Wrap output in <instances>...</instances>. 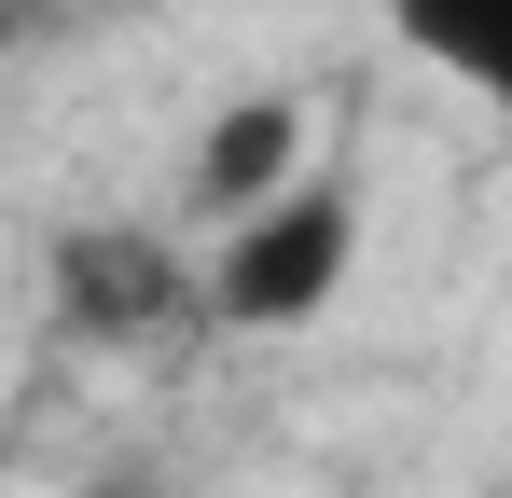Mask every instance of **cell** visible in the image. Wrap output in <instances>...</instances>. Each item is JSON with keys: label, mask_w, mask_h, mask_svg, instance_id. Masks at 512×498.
Returning a JSON list of instances; mask_svg holds the SVG:
<instances>
[{"label": "cell", "mask_w": 512, "mask_h": 498, "mask_svg": "<svg viewBox=\"0 0 512 498\" xmlns=\"http://www.w3.org/2000/svg\"><path fill=\"white\" fill-rule=\"evenodd\" d=\"M56 305L84 332H167V319H194V249H167V236H70V277H56Z\"/></svg>", "instance_id": "cell-2"}, {"label": "cell", "mask_w": 512, "mask_h": 498, "mask_svg": "<svg viewBox=\"0 0 512 498\" xmlns=\"http://www.w3.org/2000/svg\"><path fill=\"white\" fill-rule=\"evenodd\" d=\"M291 180H305V97H236L194 139V222L222 236V222H250L263 194H291Z\"/></svg>", "instance_id": "cell-3"}, {"label": "cell", "mask_w": 512, "mask_h": 498, "mask_svg": "<svg viewBox=\"0 0 512 498\" xmlns=\"http://www.w3.org/2000/svg\"><path fill=\"white\" fill-rule=\"evenodd\" d=\"M346 277H360V194L305 166L291 194H263L250 222H222V236L194 249V319H222V332H305Z\"/></svg>", "instance_id": "cell-1"}, {"label": "cell", "mask_w": 512, "mask_h": 498, "mask_svg": "<svg viewBox=\"0 0 512 498\" xmlns=\"http://www.w3.org/2000/svg\"><path fill=\"white\" fill-rule=\"evenodd\" d=\"M388 28L429 70H457L485 111H512V0H388Z\"/></svg>", "instance_id": "cell-4"}]
</instances>
